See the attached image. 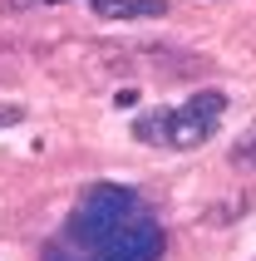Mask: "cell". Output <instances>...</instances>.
<instances>
[{
	"label": "cell",
	"mask_w": 256,
	"mask_h": 261,
	"mask_svg": "<svg viewBox=\"0 0 256 261\" xmlns=\"http://www.w3.org/2000/svg\"><path fill=\"white\" fill-rule=\"evenodd\" d=\"M232 163H237V168H256V133H251V138H242V143L232 148Z\"/></svg>",
	"instance_id": "obj_4"
},
{
	"label": "cell",
	"mask_w": 256,
	"mask_h": 261,
	"mask_svg": "<svg viewBox=\"0 0 256 261\" xmlns=\"http://www.w3.org/2000/svg\"><path fill=\"white\" fill-rule=\"evenodd\" d=\"M227 114V94L222 89H207V94H192L177 109H148V114L133 118V138L148 148H168V153H192L217 133Z\"/></svg>",
	"instance_id": "obj_2"
},
{
	"label": "cell",
	"mask_w": 256,
	"mask_h": 261,
	"mask_svg": "<svg viewBox=\"0 0 256 261\" xmlns=\"http://www.w3.org/2000/svg\"><path fill=\"white\" fill-rule=\"evenodd\" d=\"M49 5H59V0H49Z\"/></svg>",
	"instance_id": "obj_7"
},
{
	"label": "cell",
	"mask_w": 256,
	"mask_h": 261,
	"mask_svg": "<svg viewBox=\"0 0 256 261\" xmlns=\"http://www.w3.org/2000/svg\"><path fill=\"white\" fill-rule=\"evenodd\" d=\"M5 5H10V10H30V5H35V0H5Z\"/></svg>",
	"instance_id": "obj_6"
},
{
	"label": "cell",
	"mask_w": 256,
	"mask_h": 261,
	"mask_svg": "<svg viewBox=\"0 0 256 261\" xmlns=\"http://www.w3.org/2000/svg\"><path fill=\"white\" fill-rule=\"evenodd\" d=\"M104 20H158L168 15V0H94Z\"/></svg>",
	"instance_id": "obj_3"
},
{
	"label": "cell",
	"mask_w": 256,
	"mask_h": 261,
	"mask_svg": "<svg viewBox=\"0 0 256 261\" xmlns=\"http://www.w3.org/2000/svg\"><path fill=\"white\" fill-rule=\"evenodd\" d=\"M89 5H94V0H89Z\"/></svg>",
	"instance_id": "obj_8"
},
{
	"label": "cell",
	"mask_w": 256,
	"mask_h": 261,
	"mask_svg": "<svg viewBox=\"0 0 256 261\" xmlns=\"http://www.w3.org/2000/svg\"><path fill=\"white\" fill-rule=\"evenodd\" d=\"M25 123V103H0V128H15Z\"/></svg>",
	"instance_id": "obj_5"
},
{
	"label": "cell",
	"mask_w": 256,
	"mask_h": 261,
	"mask_svg": "<svg viewBox=\"0 0 256 261\" xmlns=\"http://www.w3.org/2000/svg\"><path fill=\"white\" fill-rule=\"evenodd\" d=\"M163 256V227L143 207L133 188L94 182L74 202L64 232L44 261H158Z\"/></svg>",
	"instance_id": "obj_1"
}]
</instances>
